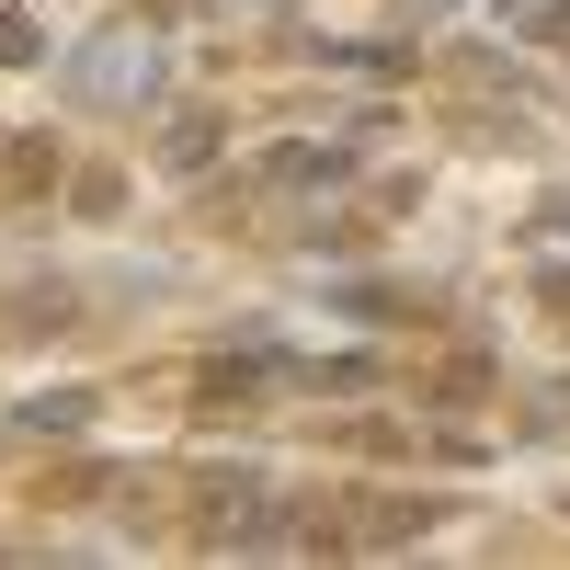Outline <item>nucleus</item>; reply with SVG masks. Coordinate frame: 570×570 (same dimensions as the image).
I'll return each instance as SVG.
<instances>
[{
    "label": "nucleus",
    "instance_id": "obj_2",
    "mask_svg": "<svg viewBox=\"0 0 570 570\" xmlns=\"http://www.w3.org/2000/svg\"><path fill=\"white\" fill-rule=\"evenodd\" d=\"M23 422H35V434H80L91 400H80V389H46V400H23Z\"/></svg>",
    "mask_w": 570,
    "mask_h": 570
},
{
    "label": "nucleus",
    "instance_id": "obj_1",
    "mask_svg": "<svg viewBox=\"0 0 570 570\" xmlns=\"http://www.w3.org/2000/svg\"><path fill=\"white\" fill-rule=\"evenodd\" d=\"M58 80L80 91V104H149V91H160V58H149V35H104V46H80Z\"/></svg>",
    "mask_w": 570,
    "mask_h": 570
},
{
    "label": "nucleus",
    "instance_id": "obj_3",
    "mask_svg": "<svg viewBox=\"0 0 570 570\" xmlns=\"http://www.w3.org/2000/svg\"><path fill=\"white\" fill-rule=\"evenodd\" d=\"M513 35H570V0H502Z\"/></svg>",
    "mask_w": 570,
    "mask_h": 570
},
{
    "label": "nucleus",
    "instance_id": "obj_4",
    "mask_svg": "<svg viewBox=\"0 0 570 570\" xmlns=\"http://www.w3.org/2000/svg\"><path fill=\"white\" fill-rule=\"evenodd\" d=\"M35 58H46V35H35L23 12H0V69H35Z\"/></svg>",
    "mask_w": 570,
    "mask_h": 570
}]
</instances>
